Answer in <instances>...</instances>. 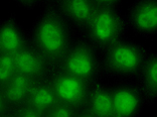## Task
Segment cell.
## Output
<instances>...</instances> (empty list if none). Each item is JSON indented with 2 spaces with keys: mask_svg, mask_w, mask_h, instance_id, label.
I'll return each instance as SVG.
<instances>
[{
  "mask_svg": "<svg viewBox=\"0 0 157 117\" xmlns=\"http://www.w3.org/2000/svg\"><path fill=\"white\" fill-rule=\"evenodd\" d=\"M7 112H9V109L6 103L4 94H3V90L0 88V117L2 115H4Z\"/></svg>",
  "mask_w": 157,
  "mask_h": 117,
  "instance_id": "20",
  "label": "cell"
},
{
  "mask_svg": "<svg viewBox=\"0 0 157 117\" xmlns=\"http://www.w3.org/2000/svg\"><path fill=\"white\" fill-rule=\"evenodd\" d=\"M1 117H13V113L11 111H9V112L5 113L4 115H2Z\"/></svg>",
  "mask_w": 157,
  "mask_h": 117,
  "instance_id": "23",
  "label": "cell"
},
{
  "mask_svg": "<svg viewBox=\"0 0 157 117\" xmlns=\"http://www.w3.org/2000/svg\"><path fill=\"white\" fill-rule=\"evenodd\" d=\"M78 111L66 104L58 103L52 110L45 113L44 117H76Z\"/></svg>",
  "mask_w": 157,
  "mask_h": 117,
  "instance_id": "16",
  "label": "cell"
},
{
  "mask_svg": "<svg viewBox=\"0 0 157 117\" xmlns=\"http://www.w3.org/2000/svg\"><path fill=\"white\" fill-rule=\"evenodd\" d=\"M13 117H44V113L36 110L29 105H24L15 111H12Z\"/></svg>",
  "mask_w": 157,
  "mask_h": 117,
  "instance_id": "17",
  "label": "cell"
},
{
  "mask_svg": "<svg viewBox=\"0 0 157 117\" xmlns=\"http://www.w3.org/2000/svg\"><path fill=\"white\" fill-rule=\"evenodd\" d=\"M13 2H15L17 5L21 7V8H24L27 10L34 9L35 7L38 5L37 0H13Z\"/></svg>",
  "mask_w": 157,
  "mask_h": 117,
  "instance_id": "19",
  "label": "cell"
},
{
  "mask_svg": "<svg viewBox=\"0 0 157 117\" xmlns=\"http://www.w3.org/2000/svg\"><path fill=\"white\" fill-rule=\"evenodd\" d=\"M16 72L37 81L48 78L53 68L46 59L28 41L24 47L14 55Z\"/></svg>",
  "mask_w": 157,
  "mask_h": 117,
  "instance_id": "8",
  "label": "cell"
},
{
  "mask_svg": "<svg viewBox=\"0 0 157 117\" xmlns=\"http://www.w3.org/2000/svg\"><path fill=\"white\" fill-rule=\"evenodd\" d=\"M147 51L142 45L123 38L101 55L104 76L114 81L134 80L143 66Z\"/></svg>",
  "mask_w": 157,
  "mask_h": 117,
  "instance_id": "2",
  "label": "cell"
},
{
  "mask_svg": "<svg viewBox=\"0 0 157 117\" xmlns=\"http://www.w3.org/2000/svg\"><path fill=\"white\" fill-rule=\"evenodd\" d=\"M56 69L76 76L91 85L101 82L104 77L101 54L96 51L83 34L76 35Z\"/></svg>",
  "mask_w": 157,
  "mask_h": 117,
  "instance_id": "4",
  "label": "cell"
},
{
  "mask_svg": "<svg viewBox=\"0 0 157 117\" xmlns=\"http://www.w3.org/2000/svg\"><path fill=\"white\" fill-rule=\"evenodd\" d=\"M58 103V98L48 78L34 81L28 96L27 105L45 114Z\"/></svg>",
  "mask_w": 157,
  "mask_h": 117,
  "instance_id": "14",
  "label": "cell"
},
{
  "mask_svg": "<svg viewBox=\"0 0 157 117\" xmlns=\"http://www.w3.org/2000/svg\"><path fill=\"white\" fill-rule=\"evenodd\" d=\"M128 30L144 38L157 34V0H134L125 14Z\"/></svg>",
  "mask_w": 157,
  "mask_h": 117,
  "instance_id": "7",
  "label": "cell"
},
{
  "mask_svg": "<svg viewBox=\"0 0 157 117\" xmlns=\"http://www.w3.org/2000/svg\"><path fill=\"white\" fill-rule=\"evenodd\" d=\"M97 7H117L119 8L124 0H93Z\"/></svg>",
  "mask_w": 157,
  "mask_h": 117,
  "instance_id": "18",
  "label": "cell"
},
{
  "mask_svg": "<svg viewBox=\"0 0 157 117\" xmlns=\"http://www.w3.org/2000/svg\"><path fill=\"white\" fill-rule=\"evenodd\" d=\"M28 41L56 69L74 41L75 31L56 8H44L28 30Z\"/></svg>",
  "mask_w": 157,
  "mask_h": 117,
  "instance_id": "1",
  "label": "cell"
},
{
  "mask_svg": "<svg viewBox=\"0 0 157 117\" xmlns=\"http://www.w3.org/2000/svg\"><path fill=\"white\" fill-rule=\"evenodd\" d=\"M149 117H157V115H156V113H153V114H151Z\"/></svg>",
  "mask_w": 157,
  "mask_h": 117,
  "instance_id": "24",
  "label": "cell"
},
{
  "mask_svg": "<svg viewBox=\"0 0 157 117\" xmlns=\"http://www.w3.org/2000/svg\"><path fill=\"white\" fill-rule=\"evenodd\" d=\"M84 110L94 117H113V103L110 85L103 81L93 84Z\"/></svg>",
  "mask_w": 157,
  "mask_h": 117,
  "instance_id": "13",
  "label": "cell"
},
{
  "mask_svg": "<svg viewBox=\"0 0 157 117\" xmlns=\"http://www.w3.org/2000/svg\"><path fill=\"white\" fill-rule=\"evenodd\" d=\"M33 82L30 78L16 72L11 80L2 88L9 111H15L26 105Z\"/></svg>",
  "mask_w": 157,
  "mask_h": 117,
  "instance_id": "12",
  "label": "cell"
},
{
  "mask_svg": "<svg viewBox=\"0 0 157 117\" xmlns=\"http://www.w3.org/2000/svg\"><path fill=\"white\" fill-rule=\"evenodd\" d=\"M143 95L146 105L151 106L157 100V53L147 51L143 66L134 79Z\"/></svg>",
  "mask_w": 157,
  "mask_h": 117,
  "instance_id": "11",
  "label": "cell"
},
{
  "mask_svg": "<svg viewBox=\"0 0 157 117\" xmlns=\"http://www.w3.org/2000/svg\"><path fill=\"white\" fill-rule=\"evenodd\" d=\"M113 117H139L146 106L143 95L134 80L110 84Z\"/></svg>",
  "mask_w": 157,
  "mask_h": 117,
  "instance_id": "6",
  "label": "cell"
},
{
  "mask_svg": "<svg viewBox=\"0 0 157 117\" xmlns=\"http://www.w3.org/2000/svg\"><path fill=\"white\" fill-rule=\"evenodd\" d=\"M55 8L70 24L75 33H83L98 7L93 0H60Z\"/></svg>",
  "mask_w": 157,
  "mask_h": 117,
  "instance_id": "9",
  "label": "cell"
},
{
  "mask_svg": "<svg viewBox=\"0 0 157 117\" xmlns=\"http://www.w3.org/2000/svg\"><path fill=\"white\" fill-rule=\"evenodd\" d=\"M128 33L125 14L117 7H98L83 31L85 38L100 54L123 40Z\"/></svg>",
  "mask_w": 157,
  "mask_h": 117,
  "instance_id": "3",
  "label": "cell"
},
{
  "mask_svg": "<svg viewBox=\"0 0 157 117\" xmlns=\"http://www.w3.org/2000/svg\"><path fill=\"white\" fill-rule=\"evenodd\" d=\"M16 67L14 55L0 54V88H2L15 75Z\"/></svg>",
  "mask_w": 157,
  "mask_h": 117,
  "instance_id": "15",
  "label": "cell"
},
{
  "mask_svg": "<svg viewBox=\"0 0 157 117\" xmlns=\"http://www.w3.org/2000/svg\"><path fill=\"white\" fill-rule=\"evenodd\" d=\"M37 1L38 5L44 7V8H52L59 4L60 0H37Z\"/></svg>",
  "mask_w": 157,
  "mask_h": 117,
  "instance_id": "21",
  "label": "cell"
},
{
  "mask_svg": "<svg viewBox=\"0 0 157 117\" xmlns=\"http://www.w3.org/2000/svg\"><path fill=\"white\" fill-rule=\"evenodd\" d=\"M28 42L27 31L14 13L0 21V54L15 55Z\"/></svg>",
  "mask_w": 157,
  "mask_h": 117,
  "instance_id": "10",
  "label": "cell"
},
{
  "mask_svg": "<svg viewBox=\"0 0 157 117\" xmlns=\"http://www.w3.org/2000/svg\"><path fill=\"white\" fill-rule=\"evenodd\" d=\"M76 117H94V116L91 115L88 111H86L83 109V110H81V111H78Z\"/></svg>",
  "mask_w": 157,
  "mask_h": 117,
  "instance_id": "22",
  "label": "cell"
},
{
  "mask_svg": "<svg viewBox=\"0 0 157 117\" xmlns=\"http://www.w3.org/2000/svg\"><path fill=\"white\" fill-rule=\"evenodd\" d=\"M48 79L59 103L66 104L77 111L85 108L91 84L59 69H53Z\"/></svg>",
  "mask_w": 157,
  "mask_h": 117,
  "instance_id": "5",
  "label": "cell"
}]
</instances>
